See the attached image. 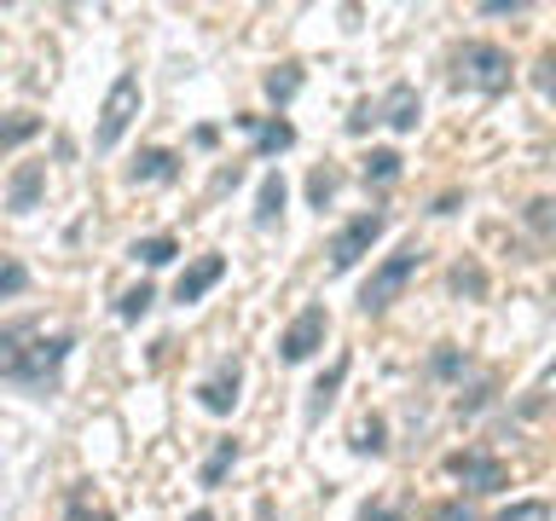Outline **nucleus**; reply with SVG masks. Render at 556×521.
Listing matches in <instances>:
<instances>
[{
	"mask_svg": "<svg viewBox=\"0 0 556 521\" xmlns=\"http://www.w3.org/2000/svg\"><path fill=\"white\" fill-rule=\"evenodd\" d=\"M70 330H52L41 319H17L0 330V377L24 382V389H47L52 377H59V365L70 359Z\"/></svg>",
	"mask_w": 556,
	"mask_h": 521,
	"instance_id": "obj_1",
	"label": "nucleus"
},
{
	"mask_svg": "<svg viewBox=\"0 0 556 521\" xmlns=\"http://www.w3.org/2000/svg\"><path fill=\"white\" fill-rule=\"evenodd\" d=\"M424 267V250H417V243H400V250L382 260V267L365 278V290H359V307L365 313H382L389 302H400V290L412 284V272Z\"/></svg>",
	"mask_w": 556,
	"mask_h": 521,
	"instance_id": "obj_2",
	"label": "nucleus"
},
{
	"mask_svg": "<svg viewBox=\"0 0 556 521\" xmlns=\"http://www.w3.org/2000/svg\"><path fill=\"white\" fill-rule=\"evenodd\" d=\"M464 87H476V93H504L510 87V52L493 47V41H469L458 59H452Z\"/></svg>",
	"mask_w": 556,
	"mask_h": 521,
	"instance_id": "obj_3",
	"label": "nucleus"
},
{
	"mask_svg": "<svg viewBox=\"0 0 556 521\" xmlns=\"http://www.w3.org/2000/svg\"><path fill=\"white\" fill-rule=\"evenodd\" d=\"M134 116H139V76L128 69V76H116V81H111V93H104V111H99L93 145H99V151H116V145H122V134L134 128Z\"/></svg>",
	"mask_w": 556,
	"mask_h": 521,
	"instance_id": "obj_4",
	"label": "nucleus"
},
{
	"mask_svg": "<svg viewBox=\"0 0 556 521\" xmlns=\"http://www.w3.org/2000/svg\"><path fill=\"white\" fill-rule=\"evenodd\" d=\"M325 330H330V313L313 302V307H302L295 319L285 325V336H278V354H285L290 365H302V359H313L325 347Z\"/></svg>",
	"mask_w": 556,
	"mask_h": 521,
	"instance_id": "obj_5",
	"label": "nucleus"
},
{
	"mask_svg": "<svg viewBox=\"0 0 556 521\" xmlns=\"http://www.w3.org/2000/svg\"><path fill=\"white\" fill-rule=\"evenodd\" d=\"M382 226H389V220H382V208H371V215H354L337 238H330V267L348 272V267H354V260H359L365 250H371L377 238H382Z\"/></svg>",
	"mask_w": 556,
	"mask_h": 521,
	"instance_id": "obj_6",
	"label": "nucleus"
},
{
	"mask_svg": "<svg viewBox=\"0 0 556 521\" xmlns=\"http://www.w3.org/2000/svg\"><path fill=\"white\" fill-rule=\"evenodd\" d=\"M446 475L464 481L469 493H504V486H510V475H504V463L493 458V452H452Z\"/></svg>",
	"mask_w": 556,
	"mask_h": 521,
	"instance_id": "obj_7",
	"label": "nucleus"
},
{
	"mask_svg": "<svg viewBox=\"0 0 556 521\" xmlns=\"http://www.w3.org/2000/svg\"><path fill=\"white\" fill-rule=\"evenodd\" d=\"M220 278H226V260H220V255H198V260L180 272V284H174V302H203V295L215 290Z\"/></svg>",
	"mask_w": 556,
	"mask_h": 521,
	"instance_id": "obj_8",
	"label": "nucleus"
},
{
	"mask_svg": "<svg viewBox=\"0 0 556 521\" xmlns=\"http://www.w3.org/2000/svg\"><path fill=\"white\" fill-rule=\"evenodd\" d=\"M238 382H243V371H238V359H226L220 371H215V377H208L203 389H198V399H203V411H215V417H226V411H232V406H238Z\"/></svg>",
	"mask_w": 556,
	"mask_h": 521,
	"instance_id": "obj_9",
	"label": "nucleus"
},
{
	"mask_svg": "<svg viewBox=\"0 0 556 521\" xmlns=\"http://www.w3.org/2000/svg\"><path fill=\"white\" fill-rule=\"evenodd\" d=\"M377 116L389 122V128H400V134H412V128H417V116H424V99H417V87H406V81H394V87H389V99L377 104Z\"/></svg>",
	"mask_w": 556,
	"mask_h": 521,
	"instance_id": "obj_10",
	"label": "nucleus"
},
{
	"mask_svg": "<svg viewBox=\"0 0 556 521\" xmlns=\"http://www.w3.org/2000/svg\"><path fill=\"white\" fill-rule=\"evenodd\" d=\"M41 191H47V168L41 163H24L12 174V191H7V203L17 208V215H29L35 203H41Z\"/></svg>",
	"mask_w": 556,
	"mask_h": 521,
	"instance_id": "obj_11",
	"label": "nucleus"
},
{
	"mask_svg": "<svg viewBox=\"0 0 556 521\" xmlns=\"http://www.w3.org/2000/svg\"><path fill=\"white\" fill-rule=\"evenodd\" d=\"M238 122L255 134V151H261V156H273V151H290V145H295V128H290V122H255V116H238Z\"/></svg>",
	"mask_w": 556,
	"mask_h": 521,
	"instance_id": "obj_12",
	"label": "nucleus"
},
{
	"mask_svg": "<svg viewBox=\"0 0 556 521\" xmlns=\"http://www.w3.org/2000/svg\"><path fill=\"white\" fill-rule=\"evenodd\" d=\"M278 215H285V174H267V180H261V191H255V220L273 226Z\"/></svg>",
	"mask_w": 556,
	"mask_h": 521,
	"instance_id": "obj_13",
	"label": "nucleus"
},
{
	"mask_svg": "<svg viewBox=\"0 0 556 521\" xmlns=\"http://www.w3.org/2000/svg\"><path fill=\"white\" fill-rule=\"evenodd\" d=\"M174 151H139L134 156V180H174Z\"/></svg>",
	"mask_w": 556,
	"mask_h": 521,
	"instance_id": "obj_14",
	"label": "nucleus"
},
{
	"mask_svg": "<svg viewBox=\"0 0 556 521\" xmlns=\"http://www.w3.org/2000/svg\"><path fill=\"white\" fill-rule=\"evenodd\" d=\"M174 255H180V243H174L168 232H156V238H139V243H134V260H146V267H168Z\"/></svg>",
	"mask_w": 556,
	"mask_h": 521,
	"instance_id": "obj_15",
	"label": "nucleus"
},
{
	"mask_svg": "<svg viewBox=\"0 0 556 521\" xmlns=\"http://www.w3.org/2000/svg\"><path fill=\"white\" fill-rule=\"evenodd\" d=\"M365 180H371V186H394L400 180V151H371V156H365Z\"/></svg>",
	"mask_w": 556,
	"mask_h": 521,
	"instance_id": "obj_16",
	"label": "nucleus"
},
{
	"mask_svg": "<svg viewBox=\"0 0 556 521\" xmlns=\"http://www.w3.org/2000/svg\"><path fill=\"white\" fill-rule=\"evenodd\" d=\"M24 290H29V267L12 255H0V302H12V295H24Z\"/></svg>",
	"mask_w": 556,
	"mask_h": 521,
	"instance_id": "obj_17",
	"label": "nucleus"
},
{
	"mask_svg": "<svg viewBox=\"0 0 556 521\" xmlns=\"http://www.w3.org/2000/svg\"><path fill=\"white\" fill-rule=\"evenodd\" d=\"M342 377H348V359H337V365H330V371L319 377V389H313V406H307L313 417H319V411L330 406V399H337V389H342Z\"/></svg>",
	"mask_w": 556,
	"mask_h": 521,
	"instance_id": "obj_18",
	"label": "nucleus"
},
{
	"mask_svg": "<svg viewBox=\"0 0 556 521\" xmlns=\"http://www.w3.org/2000/svg\"><path fill=\"white\" fill-rule=\"evenodd\" d=\"M232 463H238V441H220V446H215V458L203 463V486H220V475H226Z\"/></svg>",
	"mask_w": 556,
	"mask_h": 521,
	"instance_id": "obj_19",
	"label": "nucleus"
},
{
	"mask_svg": "<svg viewBox=\"0 0 556 521\" xmlns=\"http://www.w3.org/2000/svg\"><path fill=\"white\" fill-rule=\"evenodd\" d=\"M151 302H156V290H151V284H139V290H128V295L116 302V313H122V319H146Z\"/></svg>",
	"mask_w": 556,
	"mask_h": 521,
	"instance_id": "obj_20",
	"label": "nucleus"
},
{
	"mask_svg": "<svg viewBox=\"0 0 556 521\" xmlns=\"http://www.w3.org/2000/svg\"><path fill=\"white\" fill-rule=\"evenodd\" d=\"M41 134V122L35 116H12V122H0V145H24V139Z\"/></svg>",
	"mask_w": 556,
	"mask_h": 521,
	"instance_id": "obj_21",
	"label": "nucleus"
},
{
	"mask_svg": "<svg viewBox=\"0 0 556 521\" xmlns=\"http://www.w3.org/2000/svg\"><path fill=\"white\" fill-rule=\"evenodd\" d=\"M382 446H389V441H382V417H365V423L354 429V452H371V458H377Z\"/></svg>",
	"mask_w": 556,
	"mask_h": 521,
	"instance_id": "obj_22",
	"label": "nucleus"
},
{
	"mask_svg": "<svg viewBox=\"0 0 556 521\" xmlns=\"http://www.w3.org/2000/svg\"><path fill=\"white\" fill-rule=\"evenodd\" d=\"M498 521H551V504H545V498L510 504V510H498Z\"/></svg>",
	"mask_w": 556,
	"mask_h": 521,
	"instance_id": "obj_23",
	"label": "nucleus"
},
{
	"mask_svg": "<svg viewBox=\"0 0 556 521\" xmlns=\"http://www.w3.org/2000/svg\"><path fill=\"white\" fill-rule=\"evenodd\" d=\"M429 521H476V510L464 498H441V504H429Z\"/></svg>",
	"mask_w": 556,
	"mask_h": 521,
	"instance_id": "obj_24",
	"label": "nucleus"
},
{
	"mask_svg": "<svg viewBox=\"0 0 556 521\" xmlns=\"http://www.w3.org/2000/svg\"><path fill=\"white\" fill-rule=\"evenodd\" d=\"M295 87H302V76H295V69H273L267 76V93L285 104V99H295Z\"/></svg>",
	"mask_w": 556,
	"mask_h": 521,
	"instance_id": "obj_25",
	"label": "nucleus"
},
{
	"mask_svg": "<svg viewBox=\"0 0 556 521\" xmlns=\"http://www.w3.org/2000/svg\"><path fill=\"white\" fill-rule=\"evenodd\" d=\"M64 521H116V516L111 510H93V504L76 493V498H70V510H64Z\"/></svg>",
	"mask_w": 556,
	"mask_h": 521,
	"instance_id": "obj_26",
	"label": "nucleus"
},
{
	"mask_svg": "<svg viewBox=\"0 0 556 521\" xmlns=\"http://www.w3.org/2000/svg\"><path fill=\"white\" fill-rule=\"evenodd\" d=\"M330 191H337V174H330V168H319V174H313V180H307V198L325 208V203H330Z\"/></svg>",
	"mask_w": 556,
	"mask_h": 521,
	"instance_id": "obj_27",
	"label": "nucleus"
},
{
	"mask_svg": "<svg viewBox=\"0 0 556 521\" xmlns=\"http://www.w3.org/2000/svg\"><path fill=\"white\" fill-rule=\"evenodd\" d=\"M371 122H377V104L365 99V104H354V116H348V134H365Z\"/></svg>",
	"mask_w": 556,
	"mask_h": 521,
	"instance_id": "obj_28",
	"label": "nucleus"
},
{
	"mask_svg": "<svg viewBox=\"0 0 556 521\" xmlns=\"http://www.w3.org/2000/svg\"><path fill=\"white\" fill-rule=\"evenodd\" d=\"M528 220H533V232H551V198H533L528 203Z\"/></svg>",
	"mask_w": 556,
	"mask_h": 521,
	"instance_id": "obj_29",
	"label": "nucleus"
},
{
	"mask_svg": "<svg viewBox=\"0 0 556 521\" xmlns=\"http://www.w3.org/2000/svg\"><path fill=\"white\" fill-rule=\"evenodd\" d=\"M434 371H441V377H458V371H464V354H452V347H446V354H434Z\"/></svg>",
	"mask_w": 556,
	"mask_h": 521,
	"instance_id": "obj_30",
	"label": "nucleus"
},
{
	"mask_svg": "<svg viewBox=\"0 0 556 521\" xmlns=\"http://www.w3.org/2000/svg\"><path fill=\"white\" fill-rule=\"evenodd\" d=\"M452 284H458V290H481V272L476 267H469V272L458 267V272H452Z\"/></svg>",
	"mask_w": 556,
	"mask_h": 521,
	"instance_id": "obj_31",
	"label": "nucleus"
},
{
	"mask_svg": "<svg viewBox=\"0 0 556 521\" xmlns=\"http://www.w3.org/2000/svg\"><path fill=\"white\" fill-rule=\"evenodd\" d=\"M359 521H394V510H382V504H365Z\"/></svg>",
	"mask_w": 556,
	"mask_h": 521,
	"instance_id": "obj_32",
	"label": "nucleus"
},
{
	"mask_svg": "<svg viewBox=\"0 0 556 521\" xmlns=\"http://www.w3.org/2000/svg\"><path fill=\"white\" fill-rule=\"evenodd\" d=\"M186 521H215V516H208V510H191V516H186Z\"/></svg>",
	"mask_w": 556,
	"mask_h": 521,
	"instance_id": "obj_33",
	"label": "nucleus"
}]
</instances>
